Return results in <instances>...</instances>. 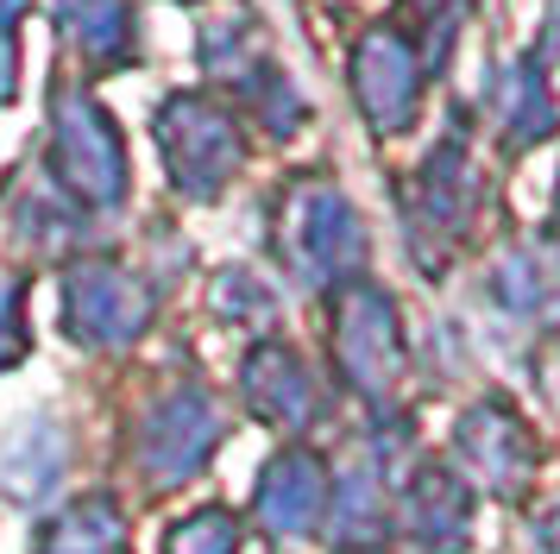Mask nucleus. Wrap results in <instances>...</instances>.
<instances>
[{
	"label": "nucleus",
	"mask_w": 560,
	"mask_h": 554,
	"mask_svg": "<svg viewBox=\"0 0 560 554\" xmlns=\"http://www.w3.org/2000/svg\"><path fill=\"white\" fill-rule=\"evenodd\" d=\"M283 252L303 277H334L359 258V221L328 183H303L283 215Z\"/></svg>",
	"instance_id": "nucleus-3"
},
{
	"label": "nucleus",
	"mask_w": 560,
	"mask_h": 554,
	"mask_svg": "<svg viewBox=\"0 0 560 554\" xmlns=\"http://www.w3.org/2000/svg\"><path fill=\"white\" fill-rule=\"evenodd\" d=\"M340 372L353 378L359 397H384L404 372V341H397V309L378 290H353L340 302Z\"/></svg>",
	"instance_id": "nucleus-5"
},
{
	"label": "nucleus",
	"mask_w": 560,
	"mask_h": 554,
	"mask_svg": "<svg viewBox=\"0 0 560 554\" xmlns=\"http://www.w3.org/2000/svg\"><path fill=\"white\" fill-rule=\"evenodd\" d=\"M353 82H359V107L372 114L378 132H397L416 114V64L390 32H365V45L353 57Z\"/></svg>",
	"instance_id": "nucleus-10"
},
{
	"label": "nucleus",
	"mask_w": 560,
	"mask_h": 554,
	"mask_svg": "<svg viewBox=\"0 0 560 554\" xmlns=\"http://www.w3.org/2000/svg\"><path fill=\"white\" fill-rule=\"evenodd\" d=\"M454 453L491 485V492H504V498L523 492L529 473H535V435L510 403H479L472 416H459Z\"/></svg>",
	"instance_id": "nucleus-7"
},
{
	"label": "nucleus",
	"mask_w": 560,
	"mask_h": 554,
	"mask_svg": "<svg viewBox=\"0 0 560 554\" xmlns=\"http://www.w3.org/2000/svg\"><path fill=\"white\" fill-rule=\"evenodd\" d=\"M233 549H240V517L228 504H208L196 517L171 523V535H164V554H233Z\"/></svg>",
	"instance_id": "nucleus-14"
},
{
	"label": "nucleus",
	"mask_w": 560,
	"mask_h": 554,
	"mask_svg": "<svg viewBox=\"0 0 560 554\" xmlns=\"http://www.w3.org/2000/svg\"><path fill=\"white\" fill-rule=\"evenodd\" d=\"M328 517V478L315 466V453L290 448L278 453L265 473H258V492H253V523L278 542H296V535H315Z\"/></svg>",
	"instance_id": "nucleus-8"
},
{
	"label": "nucleus",
	"mask_w": 560,
	"mask_h": 554,
	"mask_svg": "<svg viewBox=\"0 0 560 554\" xmlns=\"http://www.w3.org/2000/svg\"><path fill=\"white\" fill-rule=\"evenodd\" d=\"M57 171L70 176V189L89 201H120L127 189V158L114 126L95 114V101L63 95L57 101Z\"/></svg>",
	"instance_id": "nucleus-4"
},
{
	"label": "nucleus",
	"mask_w": 560,
	"mask_h": 554,
	"mask_svg": "<svg viewBox=\"0 0 560 554\" xmlns=\"http://www.w3.org/2000/svg\"><path fill=\"white\" fill-rule=\"evenodd\" d=\"M145 322H152V297L139 277H127L120 265L70 272V334L82 347H127Z\"/></svg>",
	"instance_id": "nucleus-2"
},
{
	"label": "nucleus",
	"mask_w": 560,
	"mask_h": 554,
	"mask_svg": "<svg viewBox=\"0 0 560 554\" xmlns=\"http://www.w3.org/2000/svg\"><path fill=\"white\" fill-rule=\"evenodd\" d=\"M214 448H221V416L202 391H177V397L152 403L139 423V473L152 485H183L189 473H202Z\"/></svg>",
	"instance_id": "nucleus-1"
},
{
	"label": "nucleus",
	"mask_w": 560,
	"mask_h": 554,
	"mask_svg": "<svg viewBox=\"0 0 560 554\" xmlns=\"http://www.w3.org/2000/svg\"><path fill=\"white\" fill-rule=\"evenodd\" d=\"M164 158L189 196H214L228 171L240 164V139H233V120L214 114L208 101H177L164 114Z\"/></svg>",
	"instance_id": "nucleus-6"
},
{
	"label": "nucleus",
	"mask_w": 560,
	"mask_h": 554,
	"mask_svg": "<svg viewBox=\"0 0 560 554\" xmlns=\"http://www.w3.org/2000/svg\"><path fill=\"white\" fill-rule=\"evenodd\" d=\"M127 542V523L107 498H82L70 510H57L51 523L38 529L32 554H120Z\"/></svg>",
	"instance_id": "nucleus-13"
},
{
	"label": "nucleus",
	"mask_w": 560,
	"mask_h": 554,
	"mask_svg": "<svg viewBox=\"0 0 560 554\" xmlns=\"http://www.w3.org/2000/svg\"><path fill=\"white\" fill-rule=\"evenodd\" d=\"M555 221H560V189H555Z\"/></svg>",
	"instance_id": "nucleus-17"
},
{
	"label": "nucleus",
	"mask_w": 560,
	"mask_h": 554,
	"mask_svg": "<svg viewBox=\"0 0 560 554\" xmlns=\"http://www.w3.org/2000/svg\"><path fill=\"white\" fill-rule=\"evenodd\" d=\"M404 529L409 542L422 554H459L472 542V498H466V485H459L454 466H416L404 485Z\"/></svg>",
	"instance_id": "nucleus-9"
},
{
	"label": "nucleus",
	"mask_w": 560,
	"mask_h": 554,
	"mask_svg": "<svg viewBox=\"0 0 560 554\" xmlns=\"http://www.w3.org/2000/svg\"><path fill=\"white\" fill-rule=\"evenodd\" d=\"M63 20L77 25L82 45L102 50V57H114L120 38H127V7L120 0H63Z\"/></svg>",
	"instance_id": "nucleus-15"
},
{
	"label": "nucleus",
	"mask_w": 560,
	"mask_h": 554,
	"mask_svg": "<svg viewBox=\"0 0 560 554\" xmlns=\"http://www.w3.org/2000/svg\"><path fill=\"white\" fill-rule=\"evenodd\" d=\"M240 391H246L258 423H271V428H303L315 416V384H308L303 359L290 347H258L240 366Z\"/></svg>",
	"instance_id": "nucleus-11"
},
{
	"label": "nucleus",
	"mask_w": 560,
	"mask_h": 554,
	"mask_svg": "<svg viewBox=\"0 0 560 554\" xmlns=\"http://www.w3.org/2000/svg\"><path fill=\"white\" fill-rule=\"evenodd\" d=\"M13 284H0V366H7V359H13V353H20V309H13Z\"/></svg>",
	"instance_id": "nucleus-16"
},
{
	"label": "nucleus",
	"mask_w": 560,
	"mask_h": 554,
	"mask_svg": "<svg viewBox=\"0 0 560 554\" xmlns=\"http://www.w3.org/2000/svg\"><path fill=\"white\" fill-rule=\"evenodd\" d=\"M63 478V435L57 423L32 416L7 435V460H0V492L13 504H45Z\"/></svg>",
	"instance_id": "nucleus-12"
}]
</instances>
